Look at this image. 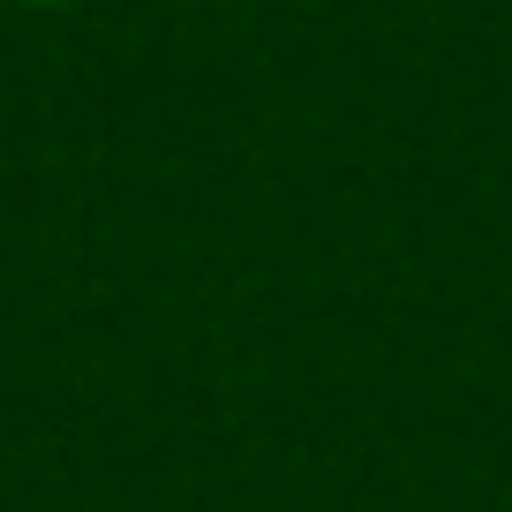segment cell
I'll use <instances>...</instances> for the list:
<instances>
[{
  "instance_id": "1",
  "label": "cell",
  "mask_w": 512,
  "mask_h": 512,
  "mask_svg": "<svg viewBox=\"0 0 512 512\" xmlns=\"http://www.w3.org/2000/svg\"><path fill=\"white\" fill-rule=\"evenodd\" d=\"M16 8H91V0H16Z\"/></svg>"
}]
</instances>
